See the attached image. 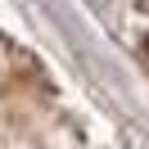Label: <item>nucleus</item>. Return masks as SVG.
Wrapping results in <instances>:
<instances>
[{"label": "nucleus", "mask_w": 149, "mask_h": 149, "mask_svg": "<svg viewBox=\"0 0 149 149\" xmlns=\"http://www.w3.org/2000/svg\"><path fill=\"white\" fill-rule=\"evenodd\" d=\"M145 59H149V36H145Z\"/></svg>", "instance_id": "f257e3e1"}]
</instances>
